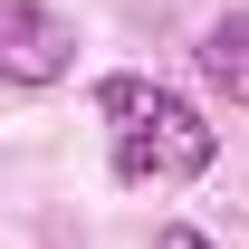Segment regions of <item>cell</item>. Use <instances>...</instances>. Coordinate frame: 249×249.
Instances as JSON below:
<instances>
[{"instance_id": "1", "label": "cell", "mask_w": 249, "mask_h": 249, "mask_svg": "<svg viewBox=\"0 0 249 249\" xmlns=\"http://www.w3.org/2000/svg\"><path fill=\"white\" fill-rule=\"evenodd\" d=\"M96 124H106V154H115V182H201L220 163V124L192 106L182 87H163V77H134V67H115V77H96Z\"/></svg>"}, {"instance_id": "2", "label": "cell", "mask_w": 249, "mask_h": 249, "mask_svg": "<svg viewBox=\"0 0 249 249\" xmlns=\"http://www.w3.org/2000/svg\"><path fill=\"white\" fill-rule=\"evenodd\" d=\"M77 67V29L48 0H0V87H58Z\"/></svg>"}, {"instance_id": "3", "label": "cell", "mask_w": 249, "mask_h": 249, "mask_svg": "<svg viewBox=\"0 0 249 249\" xmlns=\"http://www.w3.org/2000/svg\"><path fill=\"white\" fill-rule=\"evenodd\" d=\"M192 67H201L230 106H249V19H211V29H201V48H192Z\"/></svg>"}, {"instance_id": "4", "label": "cell", "mask_w": 249, "mask_h": 249, "mask_svg": "<svg viewBox=\"0 0 249 249\" xmlns=\"http://www.w3.org/2000/svg\"><path fill=\"white\" fill-rule=\"evenodd\" d=\"M154 249H220V240H201L192 220H163V230H154Z\"/></svg>"}]
</instances>
